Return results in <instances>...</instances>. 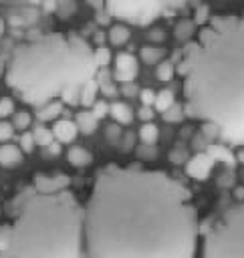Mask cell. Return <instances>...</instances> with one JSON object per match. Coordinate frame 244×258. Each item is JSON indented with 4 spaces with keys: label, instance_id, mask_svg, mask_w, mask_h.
<instances>
[{
    "label": "cell",
    "instance_id": "cell-1",
    "mask_svg": "<svg viewBox=\"0 0 244 258\" xmlns=\"http://www.w3.org/2000/svg\"><path fill=\"white\" fill-rule=\"evenodd\" d=\"M198 210L165 171L105 165L85 202V258H196Z\"/></svg>",
    "mask_w": 244,
    "mask_h": 258
},
{
    "label": "cell",
    "instance_id": "cell-2",
    "mask_svg": "<svg viewBox=\"0 0 244 258\" xmlns=\"http://www.w3.org/2000/svg\"><path fill=\"white\" fill-rule=\"evenodd\" d=\"M175 71L186 115L244 143V16H212L184 46Z\"/></svg>",
    "mask_w": 244,
    "mask_h": 258
},
{
    "label": "cell",
    "instance_id": "cell-3",
    "mask_svg": "<svg viewBox=\"0 0 244 258\" xmlns=\"http://www.w3.org/2000/svg\"><path fill=\"white\" fill-rule=\"evenodd\" d=\"M0 258H85V206L69 191L32 183L6 206Z\"/></svg>",
    "mask_w": 244,
    "mask_h": 258
},
{
    "label": "cell",
    "instance_id": "cell-4",
    "mask_svg": "<svg viewBox=\"0 0 244 258\" xmlns=\"http://www.w3.org/2000/svg\"><path fill=\"white\" fill-rule=\"evenodd\" d=\"M95 50L77 34H38L20 42L6 64V85L28 105L44 107L56 97L63 105L81 101V89L95 81Z\"/></svg>",
    "mask_w": 244,
    "mask_h": 258
},
{
    "label": "cell",
    "instance_id": "cell-5",
    "mask_svg": "<svg viewBox=\"0 0 244 258\" xmlns=\"http://www.w3.org/2000/svg\"><path fill=\"white\" fill-rule=\"evenodd\" d=\"M202 258H244V202L224 210L206 230Z\"/></svg>",
    "mask_w": 244,
    "mask_h": 258
},
{
    "label": "cell",
    "instance_id": "cell-6",
    "mask_svg": "<svg viewBox=\"0 0 244 258\" xmlns=\"http://www.w3.org/2000/svg\"><path fill=\"white\" fill-rule=\"evenodd\" d=\"M107 12L111 14V18H119L131 24H151L157 16H161V12L167 8V4L163 2H105Z\"/></svg>",
    "mask_w": 244,
    "mask_h": 258
},
{
    "label": "cell",
    "instance_id": "cell-7",
    "mask_svg": "<svg viewBox=\"0 0 244 258\" xmlns=\"http://www.w3.org/2000/svg\"><path fill=\"white\" fill-rule=\"evenodd\" d=\"M115 81H119L121 85H131L137 77V60L133 54L129 52H119L115 56V73H113Z\"/></svg>",
    "mask_w": 244,
    "mask_h": 258
},
{
    "label": "cell",
    "instance_id": "cell-8",
    "mask_svg": "<svg viewBox=\"0 0 244 258\" xmlns=\"http://www.w3.org/2000/svg\"><path fill=\"white\" fill-rule=\"evenodd\" d=\"M212 167H214V159H212L210 153L204 151V153H196L194 157L188 159V163H186V173H188L190 177L198 179V181H204V179L210 177Z\"/></svg>",
    "mask_w": 244,
    "mask_h": 258
},
{
    "label": "cell",
    "instance_id": "cell-9",
    "mask_svg": "<svg viewBox=\"0 0 244 258\" xmlns=\"http://www.w3.org/2000/svg\"><path fill=\"white\" fill-rule=\"evenodd\" d=\"M32 185L40 191H60V189H69V177L65 173H54V175L36 173Z\"/></svg>",
    "mask_w": 244,
    "mask_h": 258
},
{
    "label": "cell",
    "instance_id": "cell-10",
    "mask_svg": "<svg viewBox=\"0 0 244 258\" xmlns=\"http://www.w3.org/2000/svg\"><path fill=\"white\" fill-rule=\"evenodd\" d=\"M36 18H38V10L32 6H20V8H12L8 12V22L12 26H18V28L34 24Z\"/></svg>",
    "mask_w": 244,
    "mask_h": 258
},
{
    "label": "cell",
    "instance_id": "cell-11",
    "mask_svg": "<svg viewBox=\"0 0 244 258\" xmlns=\"http://www.w3.org/2000/svg\"><path fill=\"white\" fill-rule=\"evenodd\" d=\"M52 131V137L58 141V143H73L75 137L79 135V129L75 125V121H69V119H58L54 121V125L50 127Z\"/></svg>",
    "mask_w": 244,
    "mask_h": 258
},
{
    "label": "cell",
    "instance_id": "cell-12",
    "mask_svg": "<svg viewBox=\"0 0 244 258\" xmlns=\"http://www.w3.org/2000/svg\"><path fill=\"white\" fill-rule=\"evenodd\" d=\"M22 161V151L18 145L2 143L0 145V165L2 167H16Z\"/></svg>",
    "mask_w": 244,
    "mask_h": 258
},
{
    "label": "cell",
    "instance_id": "cell-13",
    "mask_svg": "<svg viewBox=\"0 0 244 258\" xmlns=\"http://www.w3.org/2000/svg\"><path fill=\"white\" fill-rule=\"evenodd\" d=\"M75 125H77V129H79V133L91 135V133H95V129H97L99 119L91 113V109H83V111H79V113L75 115Z\"/></svg>",
    "mask_w": 244,
    "mask_h": 258
},
{
    "label": "cell",
    "instance_id": "cell-14",
    "mask_svg": "<svg viewBox=\"0 0 244 258\" xmlns=\"http://www.w3.org/2000/svg\"><path fill=\"white\" fill-rule=\"evenodd\" d=\"M67 161L73 165V167H87L93 163V153L85 147H79V145H73L69 151H67Z\"/></svg>",
    "mask_w": 244,
    "mask_h": 258
},
{
    "label": "cell",
    "instance_id": "cell-15",
    "mask_svg": "<svg viewBox=\"0 0 244 258\" xmlns=\"http://www.w3.org/2000/svg\"><path fill=\"white\" fill-rule=\"evenodd\" d=\"M109 115L115 119V123L121 125H129L133 121V109L123 101H115L113 105H109Z\"/></svg>",
    "mask_w": 244,
    "mask_h": 258
},
{
    "label": "cell",
    "instance_id": "cell-16",
    "mask_svg": "<svg viewBox=\"0 0 244 258\" xmlns=\"http://www.w3.org/2000/svg\"><path fill=\"white\" fill-rule=\"evenodd\" d=\"M139 56L145 64H159L161 60H165V48L157 44H143L139 50Z\"/></svg>",
    "mask_w": 244,
    "mask_h": 258
},
{
    "label": "cell",
    "instance_id": "cell-17",
    "mask_svg": "<svg viewBox=\"0 0 244 258\" xmlns=\"http://www.w3.org/2000/svg\"><path fill=\"white\" fill-rule=\"evenodd\" d=\"M194 34H198L196 32V22L194 20H190V18H181L175 26H173V36L177 38V40H181V42H190V40H194Z\"/></svg>",
    "mask_w": 244,
    "mask_h": 258
},
{
    "label": "cell",
    "instance_id": "cell-18",
    "mask_svg": "<svg viewBox=\"0 0 244 258\" xmlns=\"http://www.w3.org/2000/svg\"><path fill=\"white\" fill-rule=\"evenodd\" d=\"M63 113V101H52L44 107H40L36 111V119L40 123H46V121H58V115Z\"/></svg>",
    "mask_w": 244,
    "mask_h": 258
},
{
    "label": "cell",
    "instance_id": "cell-19",
    "mask_svg": "<svg viewBox=\"0 0 244 258\" xmlns=\"http://www.w3.org/2000/svg\"><path fill=\"white\" fill-rule=\"evenodd\" d=\"M109 42L113 44V46H123L125 42H129V38H131V30H129V26H125V24H113L111 28H109Z\"/></svg>",
    "mask_w": 244,
    "mask_h": 258
},
{
    "label": "cell",
    "instance_id": "cell-20",
    "mask_svg": "<svg viewBox=\"0 0 244 258\" xmlns=\"http://www.w3.org/2000/svg\"><path fill=\"white\" fill-rule=\"evenodd\" d=\"M99 81H89L83 89H81V105L85 107V109H89V107H93L95 103H97V95H99Z\"/></svg>",
    "mask_w": 244,
    "mask_h": 258
},
{
    "label": "cell",
    "instance_id": "cell-21",
    "mask_svg": "<svg viewBox=\"0 0 244 258\" xmlns=\"http://www.w3.org/2000/svg\"><path fill=\"white\" fill-rule=\"evenodd\" d=\"M175 105V99H173V93L169 89H163L159 93H155V103H153V109H157L159 113H165L167 109H171Z\"/></svg>",
    "mask_w": 244,
    "mask_h": 258
},
{
    "label": "cell",
    "instance_id": "cell-22",
    "mask_svg": "<svg viewBox=\"0 0 244 258\" xmlns=\"http://www.w3.org/2000/svg\"><path fill=\"white\" fill-rule=\"evenodd\" d=\"M139 139L145 143V145H153L157 139H159V127L155 123H143L139 127Z\"/></svg>",
    "mask_w": 244,
    "mask_h": 258
},
{
    "label": "cell",
    "instance_id": "cell-23",
    "mask_svg": "<svg viewBox=\"0 0 244 258\" xmlns=\"http://www.w3.org/2000/svg\"><path fill=\"white\" fill-rule=\"evenodd\" d=\"M32 137H34V143H36V145H42V147H50V145H52V141H54L52 131H50V129H46V127H42V125L34 127Z\"/></svg>",
    "mask_w": 244,
    "mask_h": 258
},
{
    "label": "cell",
    "instance_id": "cell-24",
    "mask_svg": "<svg viewBox=\"0 0 244 258\" xmlns=\"http://www.w3.org/2000/svg\"><path fill=\"white\" fill-rule=\"evenodd\" d=\"M175 73H177V71H175V64H173L171 60H161V62L157 64V69H155V77H157L159 81H163V83L171 81Z\"/></svg>",
    "mask_w": 244,
    "mask_h": 258
},
{
    "label": "cell",
    "instance_id": "cell-25",
    "mask_svg": "<svg viewBox=\"0 0 244 258\" xmlns=\"http://www.w3.org/2000/svg\"><path fill=\"white\" fill-rule=\"evenodd\" d=\"M32 123V115L28 111H16L14 113V121H12V127L14 129H20V131H26Z\"/></svg>",
    "mask_w": 244,
    "mask_h": 258
},
{
    "label": "cell",
    "instance_id": "cell-26",
    "mask_svg": "<svg viewBox=\"0 0 244 258\" xmlns=\"http://www.w3.org/2000/svg\"><path fill=\"white\" fill-rule=\"evenodd\" d=\"M95 62H97V67H99V71L101 69H105L109 62H111V50L107 48V46H97L95 48Z\"/></svg>",
    "mask_w": 244,
    "mask_h": 258
},
{
    "label": "cell",
    "instance_id": "cell-27",
    "mask_svg": "<svg viewBox=\"0 0 244 258\" xmlns=\"http://www.w3.org/2000/svg\"><path fill=\"white\" fill-rule=\"evenodd\" d=\"M208 153L212 155V159H214V161H216V157H220L224 163L234 165V155H232L226 147H218V145H216V147H210V151H208Z\"/></svg>",
    "mask_w": 244,
    "mask_h": 258
},
{
    "label": "cell",
    "instance_id": "cell-28",
    "mask_svg": "<svg viewBox=\"0 0 244 258\" xmlns=\"http://www.w3.org/2000/svg\"><path fill=\"white\" fill-rule=\"evenodd\" d=\"M161 115H163V119H165L167 123H177V121L184 119L186 111H184V105H173L171 109H167V111L161 113Z\"/></svg>",
    "mask_w": 244,
    "mask_h": 258
},
{
    "label": "cell",
    "instance_id": "cell-29",
    "mask_svg": "<svg viewBox=\"0 0 244 258\" xmlns=\"http://www.w3.org/2000/svg\"><path fill=\"white\" fill-rule=\"evenodd\" d=\"M147 38H149V44L161 46V42L165 40V30H163L161 26H153V28H149V32H147Z\"/></svg>",
    "mask_w": 244,
    "mask_h": 258
},
{
    "label": "cell",
    "instance_id": "cell-30",
    "mask_svg": "<svg viewBox=\"0 0 244 258\" xmlns=\"http://www.w3.org/2000/svg\"><path fill=\"white\" fill-rule=\"evenodd\" d=\"M34 145H36V143H34L32 133H30V131H24V133L20 135V145H18L20 151H22V153H30V151L34 149Z\"/></svg>",
    "mask_w": 244,
    "mask_h": 258
},
{
    "label": "cell",
    "instance_id": "cell-31",
    "mask_svg": "<svg viewBox=\"0 0 244 258\" xmlns=\"http://www.w3.org/2000/svg\"><path fill=\"white\" fill-rule=\"evenodd\" d=\"M14 101L12 99H0V121H6V117L14 115Z\"/></svg>",
    "mask_w": 244,
    "mask_h": 258
},
{
    "label": "cell",
    "instance_id": "cell-32",
    "mask_svg": "<svg viewBox=\"0 0 244 258\" xmlns=\"http://www.w3.org/2000/svg\"><path fill=\"white\" fill-rule=\"evenodd\" d=\"M91 113H93L97 119H103V117H107V113H109V105H107V101H101V99H97V103L91 107Z\"/></svg>",
    "mask_w": 244,
    "mask_h": 258
},
{
    "label": "cell",
    "instance_id": "cell-33",
    "mask_svg": "<svg viewBox=\"0 0 244 258\" xmlns=\"http://www.w3.org/2000/svg\"><path fill=\"white\" fill-rule=\"evenodd\" d=\"M12 135H14V127H12V123H8V121H0V141L6 143L8 139H12Z\"/></svg>",
    "mask_w": 244,
    "mask_h": 258
},
{
    "label": "cell",
    "instance_id": "cell-34",
    "mask_svg": "<svg viewBox=\"0 0 244 258\" xmlns=\"http://www.w3.org/2000/svg\"><path fill=\"white\" fill-rule=\"evenodd\" d=\"M210 18H212V16H210V8H208V6H200V8L196 10V20H194V22L204 26V24H208Z\"/></svg>",
    "mask_w": 244,
    "mask_h": 258
},
{
    "label": "cell",
    "instance_id": "cell-35",
    "mask_svg": "<svg viewBox=\"0 0 244 258\" xmlns=\"http://www.w3.org/2000/svg\"><path fill=\"white\" fill-rule=\"evenodd\" d=\"M139 99H141L143 107H151V105L155 103V91H151V89H141V91H139Z\"/></svg>",
    "mask_w": 244,
    "mask_h": 258
},
{
    "label": "cell",
    "instance_id": "cell-36",
    "mask_svg": "<svg viewBox=\"0 0 244 258\" xmlns=\"http://www.w3.org/2000/svg\"><path fill=\"white\" fill-rule=\"evenodd\" d=\"M133 145H135V135H133V133H125V135H121V149H123L125 153L133 151Z\"/></svg>",
    "mask_w": 244,
    "mask_h": 258
},
{
    "label": "cell",
    "instance_id": "cell-37",
    "mask_svg": "<svg viewBox=\"0 0 244 258\" xmlns=\"http://www.w3.org/2000/svg\"><path fill=\"white\" fill-rule=\"evenodd\" d=\"M169 161L175 163V165H179V163H188V153L181 151V149H173V151H169Z\"/></svg>",
    "mask_w": 244,
    "mask_h": 258
},
{
    "label": "cell",
    "instance_id": "cell-38",
    "mask_svg": "<svg viewBox=\"0 0 244 258\" xmlns=\"http://www.w3.org/2000/svg\"><path fill=\"white\" fill-rule=\"evenodd\" d=\"M153 115H155V109H153V107H141V109H139V119L145 121V123H151Z\"/></svg>",
    "mask_w": 244,
    "mask_h": 258
},
{
    "label": "cell",
    "instance_id": "cell-39",
    "mask_svg": "<svg viewBox=\"0 0 244 258\" xmlns=\"http://www.w3.org/2000/svg\"><path fill=\"white\" fill-rule=\"evenodd\" d=\"M56 10H58V16L60 18H69V12L75 10V4H58Z\"/></svg>",
    "mask_w": 244,
    "mask_h": 258
},
{
    "label": "cell",
    "instance_id": "cell-40",
    "mask_svg": "<svg viewBox=\"0 0 244 258\" xmlns=\"http://www.w3.org/2000/svg\"><path fill=\"white\" fill-rule=\"evenodd\" d=\"M105 137H107V139H119V137H121L119 127H117V125H109V127L105 129Z\"/></svg>",
    "mask_w": 244,
    "mask_h": 258
},
{
    "label": "cell",
    "instance_id": "cell-41",
    "mask_svg": "<svg viewBox=\"0 0 244 258\" xmlns=\"http://www.w3.org/2000/svg\"><path fill=\"white\" fill-rule=\"evenodd\" d=\"M121 91H123L127 97H133V95H137V97H139V91L133 87V83H131V85H123V89H121Z\"/></svg>",
    "mask_w": 244,
    "mask_h": 258
},
{
    "label": "cell",
    "instance_id": "cell-42",
    "mask_svg": "<svg viewBox=\"0 0 244 258\" xmlns=\"http://www.w3.org/2000/svg\"><path fill=\"white\" fill-rule=\"evenodd\" d=\"M220 185H232V177L230 175H222V179L218 181Z\"/></svg>",
    "mask_w": 244,
    "mask_h": 258
},
{
    "label": "cell",
    "instance_id": "cell-43",
    "mask_svg": "<svg viewBox=\"0 0 244 258\" xmlns=\"http://www.w3.org/2000/svg\"><path fill=\"white\" fill-rule=\"evenodd\" d=\"M4 32H6V20L0 16V38L4 36Z\"/></svg>",
    "mask_w": 244,
    "mask_h": 258
},
{
    "label": "cell",
    "instance_id": "cell-44",
    "mask_svg": "<svg viewBox=\"0 0 244 258\" xmlns=\"http://www.w3.org/2000/svg\"><path fill=\"white\" fill-rule=\"evenodd\" d=\"M236 198L240 202H244V187H236Z\"/></svg>",
    "mask_w": 244,
    "mask_h": 258
},
{
    "label": "cell",
    "instance_id": "cell-45",
    "mask_svg": "<svg viewBox=\"0 0 244 258\" xmlns=\"http://www.w3.org/2000/svg\"><path fill=\"white\" fill-rule=\"evenodd\" d=\"M236 157H238V159H240V163H244V151H240V153H238V155H236Z\"/></svg>",
    "mask_w": 244,
    "mask_h": 258
},
{
    "label": "cell",
    "instance_id": "cell-46",
    "mask_svg": "<svg viewBox=\"0 0 244 258\" xmlns=\"http://www.w3.org/2000/svg\"><path fill=\"white\" fill-rule=\"evenodd\" d=\"M6 69H4V62H2V58H0V77H2V73H4Z\"/></svg>",
    "mask_w": 244,
    "mask_h": 258
}]
</instances>
